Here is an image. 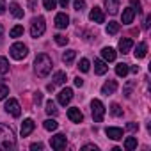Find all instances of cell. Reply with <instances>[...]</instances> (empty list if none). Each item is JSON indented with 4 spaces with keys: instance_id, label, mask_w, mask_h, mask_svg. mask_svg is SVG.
I'll use <instances>...</instances> for the list:
<instances>
[{
    "instance_id": "6da1fadb",
    "label": "cell",
    "mask_w": 151,
    "mask_h": 151,
    "mask_svg": "<svg viewBox=\"0 0 151 151\" xmlns=\"http://www.w3.org/2000/svg\"><path fill=\"white\" fill-rule=\"evenodd\" d=\"M52 59L46 55V53H39L37 57H36V60H34V69H36V75L37 77H41V78H45V77H48L50 75V71H52Z\"/></svg>"
},
{
    "instance_id": "7a4b0ae2",
    "label": "cell",
    "mask_w": 151,
    "mask_h": 151,
    "mask_svg": "<svg viewBox=\"0 0 151 151\" xmlns=\"http://www.w3.org/2000/svg\"><path fill=\"white\" fill-rule=\"evenodd\" d=\"M14 147H16V139H14L13 130L6 124H0V149L9 151Z\"/></svg>"
},
{
    "instance_id": "3957f363",
    "label": "cell",
    "mask_w": 151,
    "mask_h": 151,
    "mask_svg": "<svg viewBox=\"0 0 151 151\" xmlns=\"http://www.w3.org/2000/svg\"><path fill=\"white\" fill-rule=\"evenodd\" d=\"M46 30V25H45V18L43 16H37L32 20V25H30V36L32 37H41Z\"/></svg>"
},
{
    "instance_id": "277c9868",
    "label": "cell",
    "mask_w": 151,
    "mask_h": 151,
    "mask_svg": "<svg viewBox=\"0 0 151 151\" xmlns=\"http://www.w3.org/2000/svg\"><path fill=\"white\" fill-rule=\"evenodd\" d=\"M9 52H11V57H13V59L22 60V59H25V57H27L29 48H27V45H23V43H14V45L9 48Z\"/></svg>"
},
{
    "instance_id": "5b68a950",
    "label": "cell",
    "mask_w": 151,
    "mask_h": 151,
    "mask_svg": "<svg viewBox=\"0 0 151 151\" xmlns=\"http://www.w3.org/2000/svg\"><path fill=\"white\" fill-rule=\"evenodd\" d=\"M91 110H93V119L94 123H101L103 117H105V107L100 100H93L91 103Z\"/></svg>"
},
{
    "instance_id": "8992f818",
    "label": "cell",
    "mask_w": 151,
    "mask_h": 151,
    "mask_svg": "<svg viewBox=\"0 0 151 151\" xmlns=\"http://www.w3.org/2000/svg\"><path fill=\"white\" fill-rule=\"evenodd\" d=\"M66 144H68V139H66V135H62V133H57L55 137H52L50 139V146L53 147V149H64L66 147Z\"/></svg>"
},
{
    "instance_id": "52a82bcc",
    "label": "cell",
    "mask_w": 151,
    "mask_h": 151,
    "mask_svg": "<svg viewBox=\"0 0 151 151\" xmlns=\"http://www.w3.org/2000/svg\"><path fill=\"white\" fill-rule=\"evenodd\" d=\"M6 112L7 114H11L13 117H20V114H22V109H20V103L16 101V100H9L7 103H6Z\"/></svg>"
},
{
    "instance_id": "ba28073f",
    "label": "cell",
    "mask_w": 151,
    "mask_h": 151,
    "mask_svg": "<svg viewBox=\"0 0 151 151\" xmlns=\"http://www.w3.org/2000/svg\"><path fill=\"white\" fill-rule=\"evenodd\" d=\"M71 98H73V91H71L69 87L62 89V91L59 93V96H57V100H59V103H60V105H68V103L71 101Z\"/></svg>"
},
{
    "instance_id": "9c48e42d",
    "label": "cell",
    "mask_w": 151,
    "mask_h": 151,
    "mask_svg": "<svg viewBox=\"0 0 151 151\" xmlns=\"http://www.w3.org/2000/svg\"><path fill=\"white\" fill-rule=\"evenodd\" d=\"M89 18H91L94 23H103V22H105V14H103V11H101L100 7H93L91 13H89Z\"/></svg>"
},
{
    "instance_id": "30bf717a",
    "label": "cell",
    "mask_w": 151,
    "mask_h": 151,
    "mask_svg": "<svg viewBox=\"0 0 151 151\" xmlns=\"http://www.w3.org/2000/svg\"><path fill=\"white\" fill-rule=\"evenodd\" d=\"M105 133H107V137L112 139V140H121V139H123V130H121V128H116V126H109V128L105 130Z\"/></svg>"
},
{
    "instance_id": "8fae6325",
    "label": "cell",
    "mask_w": 151,
    "mask_h": 151,
    "mask_svg": "<svg viewBox=\"0 0 151 151\" xmlns=\"http://www.w3.org/2000/svg\"><path fill=\"white\" fill-rule=\"evenodd\" d=\"M68 25H69V16L66 13H59L55 16V27L57 29H66Z\"/></svg>"
},
{
    "instance_id": "7c38bea8",
    "label": "cell",
    "mask_w": 151,
    "mask_h": 151,
    "mask_svg": "<svg viewBox=\"0 0 151 151\" xmlns=\"http://www.w3.org/2000/svg\"><path fill=\"white\" fill-rule=\"evenodd\" d=\"M34 128H36V124H34V121L32 119H25L23 123H22V137H27V135H30L32 132H34Z\"/></svg>"
},
{
    "instance_id": "4fadbf2b",
    "label": "cell",
    "mask_w": 151,
    "mask_h": 151,
    "mask_svg": "<svg viewBox=\"0 0 151 151\" xmlns=\"http://www.w3.org/2000/svg\"><path fill=\"white\" fill-rule=\"evenodd\" d=\"M116 91H117V82H116V80H109V82H105L103 87H101V93L107 94V96H109V94H114Z\"/></svg>"
},
{
    "instance_id": "5bb4252c",
    "label": "cell",
    "mask_w": 151,
    "mask_h": 151,
    "mask_svg": "<svg viewBox=\"0 0 151 151\" xmlns=\"http://www.w3.org/2000/svg\"><path fill=\"white\" fill-rule=\"evenodd\" d=\"M119 4H121V0H105V7H107V11L114 16V14H117V11H119Z\"/></svg>"
},
{
    "instance_id": "9a60e30c",
    "label": "cell",
    "mask_w": 151,
    "mask_h": 151,
    "mask_svg": "<svg viewBox=\"0 0 151 151\" xmlns=\"http://www.w3.org/2000/svg\"><path fill=\"white\" fill-rule=\"evenodd\" d=\"M135 9L133 7H126L124 11H123V23L124 25H130L132 22H133V18H135Z\"/></svg>"
},
{
    "instance_id": "2e32d148",
    "label": "cell",
    "mask_w": 151,
    "mask_h": 151,
    "mask_svg": "<svg viewBox=\"0 0 151 151\" xmlns=\"http://www.w3.org/2000/svg\"><path fill=\"white\" fill-rule=\"evenodd\" d=\"M68 117H69L73 123H82V119H84L80 109H69V110H68Z\"/></svg>"
},
{
    "instance_id": "e0dca14e",
    "label": "cell",
    "mask_w": 151,
    "mask_h": 151,
    "mask_svg": "<svg viewBox=\"0 0 151 151\" xmlns=\"http://www.w3.org/2000/svg\"><path fill=\"white\" fill-rule=\"evenodd\" d=\"M132 46H133V41H132L130 37H123V39L119 41V52H121V53H128V52L132 50Z\"/></svg>"
},
{
    "instance_id": "ac0fdd59",
    "label": "cell",
    "mask_w": 151,
    "mask_h": 151,
    "mask_svg": "<svg viewBox=\"0 0 151 151\" xmlns=\"http://www.w3.org/2000/svg\"><path fill=\"white\" fill-rule=\"evenodd\" d=\"M107 69H109V66H107L105 60H100V59L94 60V73H96V75H105Z\"/></svg>"
},
{
    "instance_id": "d6986e66",
    "label": "cell",
    "mask_w": 151,
    "mask_h": 151,
    "mask_svg": "<svg viewBox=\"0 0 151 151\" xmlns=\"http://www.w3.org/2000/svg\"><path fill=\"white\" fill-rule=\"evenodd\" d=\"M135 59H144L146 57V53H147V45L146 43H139L137 46H135Z\"/></svg>"
},
{
    "instance_id": "ffe728a7",
    "label": "cell",
    "mask_w": 151,
    "mask_h": 151,
    "mask_svg": "<svg viewBox=\"0 0 151 151\" xmlns=\"http://www.w3.org/2000/svg\"><path fill=\"white\" fill-rule=\"evenodd\" d=\"M101 55H103V59H105L107 62L116 60V50H114V48H110V46H105V48L101 50Z\"/></svg>"
},
{
    "instance_id": "44dd1931",
    "label": "cell",
    "mask_w": 151,
    "mask_h": 151,
    "mask_svg": "<svg viewBox=\"0 0 151 151\" xmlns=\"http://www.w3.org/2000/svg\"><path fill=\"white\" fill-rule=\"evenodd\" d=\"M128 71H130V68H128V64H124V62H121V64H117L116 66V75H117V77H126V75H128Z\"/></svg>"
},
{
    "instance_id": "7402d4cb",
    "label": "cell",
    "mask_w": 151,
    "mask_h": 151,
    "mask_svg": "<svg viewBox=\"0 0 151 151\" xmlns=\"http://www.w3.org/2000/svg\"><path fill=\"white\" fill-rule=\"evenodd\" d=\"M66 82V73L64 71H57L53 75V86H62Z\"/></svg>"
},
{
    "instance_id": "603a6c76",
    "label": "cell",
    "mask_w": 151,
    "mask_h": 151,
    "mask_svg": "<svg viewBox=\"0 0 151 151\" xmlns=\"http://www.w3.org/2000/svg\"><path fill=\"white\" fill-rule=\"evenodd\" d=\"M75 57H77V52H75V50H68V52H64L62 60H64V64H71L75 60Z\"/></svg>"
},
{
    "instance_id": "cb8c5ba5",
    "label": "cell",
    "mask_w": 151,
    "mask_h": 151,
    "mask_svg": "<svg viewBox=\"0 0 151 151\" xmlns=\"http://www.w3.org/2000/svg\"><path fill=\"white\" fill-rule=\"evenodd\" d=\"M119 29H121V25H119L117 22H109V25H107V34L114 36V34L119 32Z\"/></svg>"
},
{
    "instance_id": "d4e9b609",
    "label": "cell",
    "mask_w": 151,
    "mask_h": 151,
    "mask_svg": "<svg viewBox=\"0 0 151 151\" xmlns=\"http://www.w3.org/2000/svg\"><path fill=\"white\" fill-rule=\"evenodd\" d=\"M9 9H11V13H13V16H14V18H23V9H22L18 4H11V7H9Z\"/></svg>"
},
{
    "instance_id": "484cf974",
    "label": "cell",
    "mask_w": 151,
    "mask_h": 151,
    "mask_svg": "<svg viewBox=\"0 0 151 151\" xmlns=\"http://www.w3.org/2000/svg\"><path fill=\"white\" fill-rule=\"evenodd\" d=\"M43 126H45V130H48V132H53V130H57L59 123H57L55 119H46V121L43 123Z\"/></svg>"
},
{
    "instance_id": "4316f807",
    "label": "cell",
    "mask_w": 151,
    "mask_h": 151,
    "mask_svg": "<svg viewBox=\"0 0 151 151\" xmlns=\"http://www.w3.org/2000/svg\"><path fill=\"white\" fill-rule=\"evenodd\" d=\"M57 112H59V110H57L55 103H53L52 100H48V101H46V114H48V116H57Z\"/></svg>"
},
{
    "instance_id": "83f0119b",
    "label": "cell",
    "mask_w": 151,
    "mask_h": 151,
    "mask_svg": "<svg viewBox=\"0 0 151 151\" xmlns=\"http://www.w3.org/2000/svg\"><path fill=\"white\" fill-rule=\"evenodd\" d=\"M135 147H137V139H135V137H128V139L124 140V149L132 151V149H135Z\"/></svg>"
},
{
    "instance_id": "f1b7e54d",
    "label": "cell",
    "mask_w": 151,
    "mask_h": 151,
    "mask_svg": "<svg viewBox=\"0 0 151 151\" xmlns=\"http://www.w3.org/2000/svg\"><path fill=\"white\" fill-rule=\"evenodd\" d=\"M9 71V62L6 57H0V75H6Z\"/></svg>"
},
{
    "instance_id": "f546056e",
    "label": "cell",
    "mask_w": 151,
    "mask_h": 151,
    "mask_svg": "<svg viewBox=\"0 0 151 151\" xmlns=\"http://www.w3.org/2000/svg\"><path fill=\"white\" fill-rule=\"evenodd\" d=\"M110 114L116 116V117H121V116H123V109H121L117 103H112V105H110Z\"/></svg>"
},
{
    "instance_id": "4dcf8cb0",
    "label": "cell",
    "mask_w": 151,
    "mask_h": 151,
    "mask_svg": "<svg viewBox=\"0 0 151 151\" xmlns=\"http://www.w3.org/2000/svg\"><path fill=\"white\" fill-rule=\"evenodd\" d=\"M22 34H23V27H22V25L13 27V29H11V32H9V36H11V37H20Z\"/></svg>"
},
{
    "instance_id": "1f68e13d",
    "label": "cell",
    "mask_w": 151,
    "mask_h": 151,
    "mask_svg": "<svg viewBox=\"0 0 151 151\" xmlns=\"http://www.w3.org/2000/svg\"><path fill=\"white\" fill-rule=\"evenodd\" d=\"M89 68H91V64H89V60H87V59H82V60L78 62V69H80L82 73H87V71H89Z\"/></svg>"
},
{
    "instance_id": "d6a6232c",
    "label": "cell",
    "mask_w": 151,
    "mask_h": 151,
    "mask_svg": "<svg viewBox=\"0 0 151 151\" xmlns=\"http://www.w3.org/2000/svg\"><path fill=\"white\" fill-rule=\"evenodd\" d=\"M68 41H69V39H68L66 36H62V34H57V36H55V43H57L59 46H66Z\"/></svg>"
},
{
    "instance_id": "836d02e7",
    "label": "cell",
    "mask_w": 151,
    "mask_h": 151,
    "mask_svg": "<svg viewBox=\"0 0 151 151\" xmlns=\"http://www.w3.org/2000/svg\"><path fill=\"white\" fill-rule=\"evenodd\" d=\"M43 6H45L46 11H52V9H55V6H57V0H43Z\"/></svg>"
},
{
    "instance_id": "e575fe53",
    "label": "cell",
    "mask_w": 151,
    "mask_h": 151,
    "mask_svg": "<svg viewBox=\"0 0 151 151\" xmlns=\"http://www.w3.org/2000/svg\"><path fill=\"white\" fill-rule=\"evenodd\" d=\"M73 6H75V11H84L86 9V0H75L73 2Z\"/></svg>"
},
{
    "instance_id": "d590c367",
    "label": "cell",
    "mask_w": 151,
    "mask_h": 151,
    "mask_svg": "<svg viewBox=\"0 0 151 151\" xmlns=\"http://www.w3.org/2000/svg\"><path fill=\"white\" fill-rule=\"evenodd\" d=\"M7 94H9V87L4 86V84H0V100H4Z\"/></svg>"
},
{
    "instance_id": "8d00e7d4",
    "label": "cell",
    "mask_w": 151,
    "mask_h": 151,
    "mask_svg": "<svg viewBox=\"0 0 151 151\" xmlns=\"http://www.w3.org/2000/svg\"><path fill=\"white\" fill-rule=\"evenodd\" d=\"M133 86H135V82H128V84H126V87H124V96H126V98L132 96V87H133Z\"/></svg>"
},
{
    "instance_id": "74e56055",
    "label": "cell",
    "mask_w": 151,
    "mask_h": 151,
    "mask_svg": "<svg viewBox=\"0 0 151 151\" xmlns=\"http://www.w3.org/2000/svg\"><path fill=\"white\" fill-rule=\"evenodd\" d=\"M132 2V7L135 9V13H140L142 9H140V0H130Z\"/></svg>"
},
{
    "instance_id": "f35d334b",
    "label": "cell",
    "mask_w": 151,
    "mask_h": 151,
    "mask_svg": "<svg viewBox=\"0 0 151 151\" xmlns=\"http://www.w3.org/2000/svg\"><path fill=\"white\" fill-rule=\"evenodd\" d=\"M126 130H130V132H135V130H139V124L132 121V123H128V124H126Z\"/></svg>"
},
{
    "instance_id": "ab89813d",
    "label": "cell",
    "mask_w": 151,
    "mask_h": 151,
    "mask_svg": "<svg viewBox=\"0 0 151 151\" xmlns=\"http://www.w3.org/2000/svg\"><path fill=\"white\" fill-rule=\"evenodd\" d=\"M30 149L32 151H41L43 149V144L41 142H34V144H30Z\"/></svg>"
},
{
    "instance_id": "60d3db41",
    "label": "cell",
    "mask_w": 151,
    "mask_h": 151,
    "mask_svg": "<svg viewBox=\"0 0 151 151\" xmlns=\"http://www.w3.org/2000/svg\"><path fill=\"white\" fill-rule=\"evenodd\" d=\"M89 149H94V151H98V147H96L94 144H86V146H82V151H89Z\"/></svg>"
},
{
    "instance_id": "b9f144b4",
    "label": "cell",
    "mask_w": 151,
    "mask_h": 151,
    "mask_svg": "<svg viewBox=\"0 0 151 151\" xmlns=\"http://www.w3.org/2000/svg\"><path fill=\"white\" fill-rule=\"evenodd\" d=\"M34 101H36L37 105H39V103L43 101V96H41V93H36V96H34Z\"/></svg>"
},
{
    "instance_id": "7bdbcfd3",
    "label": "cell",
    "mask_w": 151,
    "mask_h": 151,
    "mask_svg": "<svg viewBox=\"0 0 151 151\" xmlns=\"http://www.w3.org/2000/svg\"><path fill=\"white\" fill-rule=\"evenodd\" d=\"M6 13V0H0V14Z\"/></svg>"
},
{
    "instance_id": "ee69618b",
    "label": "cell",
    "mask_w": 151,
    "mask_h": 151,
    "mask_svg": "<svg viewBox=\"0 0 151 151\" xmlns=\"http://www.w3.org/2000/svg\"><path fill=\"white\" fill-rule=\"evenodd\" d=\"M75 86H77V87H82V86H84V80H82L80 77H77V78H75Z\"/></svg>"
},
{
    "instance_id": "f6af8a7d",
    "label": "cell",
    "mask_w": 151,
    "mask_h": 151,
    "mask_svg": "<svg viewBox=\"0 0 151 151\" xmlns=\"http://www.w3.org/2000/svg\"><path fill=\"white\" fill-rule=\"evenodd\" d=\"M59 4H60V7H62V9H66V7H68V4H69V0H59Z\"/></svg>"
},
{
    "instance_id": "bcb514c9",
    "label": "cell",
    "mask_w": 151,
    "mask_h": 151,
    "mask_svg": "<svg viewBox=\"0 0 151 151\" xmlns=\"http://www.w3.org/2000/svg\"><path fill=\"white\" fill-rule=\"evenodd\" d=\"M149 23H151V14H149V16H146V23H144V27L147 29V27H149Z\"/></svg>"
},
{
    "instance_id": "7dc6e473",
    "label": "cell",
    "mask_w": 151,
    "mask_h": 151,
    "mask_svg": "<svg viewBox=\"0 0 151 151\" xmlns=\"http://www.w3.org/2000/svg\"><path fill=\"white\" fill-rule=\"evenodd\" d=\"M130 71H132V73H139V66H133V68H130Z\"/></svg>"
},
{
    "instance_id": "c3c4849f",
    "label": "cell",
    "mask_w": 151,
    "mask_h": 151,
    "mask_svg": "<svg viewBox=\"0 0 151 151\" xmlns=\"http://www.w3.org/2000/svg\"><path fill=\"white\" fill-rule=\"evenodd\" d=\"M46 89H48V91H50V93H52V91H53V89H55V86H53V84H48V87H46Z\"/></svg>"
},
{
    "instance_id": "681fc988",
    "label": "cell",
    "mask_w": 151,
    "mask_h": 151,
    "mask_svg": "<svg viewBox=\"0 0 151 151\" xmlns=\"http://www.w3.org/2000/svg\"><path fill=\"white\" fill-rule=\"evenodd\" d=\"M2 34H4V29H2V25H0V39H2Z\"/></svg>"
}]
</instances>
